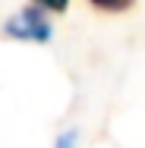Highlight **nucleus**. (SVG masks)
Here are the masks:
<instances>
[{
    "label": "nucleus",
    "mask_w": 145,
    "mask_h": 148,
    "mask_svg": "<svg viewBox=\"0 0 145 148\" xmlns=\"http://www.w3.org/2000/svg\"><path fill=\"white\" fill-rule=\"evenodd\" d=\"M3 32L10 35V38H16V41H35V44H44V41H51V22H47V16L41 13V6H25V10H19L16 16H10L6 19V25Z\"/></svg>",
    "instance_id": "f257e3e1"
},
{
    "label": "nucleus",
    "mask_w": 145,
    "mask_h": 148,
    "mask_svg": "<svg viewBox=\"0 0 145 148\" xmlns=\"http://www.w3.org/2000/svg\"><path fill=\"white\" fill-rule=\"evenodd\" d=\"M95 10H101V13H126L136 0H88Z\"/></svg>",
    "instance_id": "f03ea898"
},
{
    "label": "nucleus",
    "mask_w": 145,
    "mask_h": 148,
    "mask_svg": "<svg viewBox=\"0 0 145 148\" xmlns=\"http://www.w3.org/2000/svg\"><path fill=\"white\" fill-rule=\"evenodd\" d=\"M54 148H79V136H76V129H66V132H60Z\"/></svg>",
    "instance_id": "7ed1b4c3"
},
{
    "label": "nucleus",
    "mask_w": 145,
    "mask_h": 148,
    "mask_svg": "<svg viewBox=\"0 0 145 148\" xmlns=\"http://www.w3.org/2000/svg\"><path fill=\"white\" fill-rule=\"evenodd\" d=\"M35 6H41V10H51V13H66L69 10V0H32Z\"/></svg>",
    "instance_id": "20e7f679"
}]
</instances>
